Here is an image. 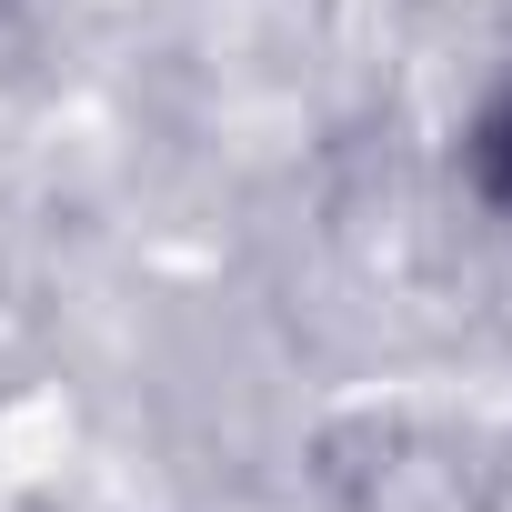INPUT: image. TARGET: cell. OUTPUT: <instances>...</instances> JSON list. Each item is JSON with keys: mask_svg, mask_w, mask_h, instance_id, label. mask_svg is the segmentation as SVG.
Masks as SVG:
<instances>
[{"mask_svg": "<svg viewBox=\"0 0 512 512\" xmlns=\"http://www.w3.org/2000/svg\"><path fill=\"white\" fill-rule=\"evenodd\" d=\"M462 161H472V191H482L492 211H512V81H502V91L482 101V121H472Z\"/></svg>", "mask_w": 512, "mask_h": 512, "instance_id": "1", "label": "cell"}]
</instances>
